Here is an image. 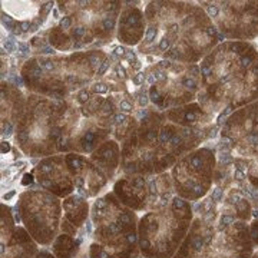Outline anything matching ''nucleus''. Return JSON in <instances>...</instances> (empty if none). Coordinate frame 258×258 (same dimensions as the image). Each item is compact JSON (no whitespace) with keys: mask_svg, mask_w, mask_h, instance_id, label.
Segmentation results:
<instances>
[{"mask_svg":"<svg viewBox=\"0 0 258 258\" xmlns=\"http://www.w3.org/2000/svg\"><path fill=\"white\" fill-rule=\"evenodd\" d=\"M146 32L138 52L143 56L195 63L218 40V32L199 7L183 2H148Z\"/></svg>","mask_w":258,"mask_h":258,"instance_id":"obj_1","label":"nucleus"},{"mask_svg":"<svg viewBox=\"0 0 258 258\" xmlns=\"http://www.w3.org/2000/svg\"><path fill=\"white\" fill-rule=\"evenodd\" d=\"M136 131L121 145L122 173L159 175L168 172L202 139L204 132L182 126L171 119L168 111L155 106L138 109Z\"/></svg>","mask_w":258,"mask_h":258,"instance_id":"obj_2","label":"nucleus"},{"mask_svg":"<svg viewBox=\"0 0 258 258\" xmlns=\"http://www.w3.org/2000/svg\"><path fill=\"white\" fill-rule=\"evenodd\" d=\"M105 76L96 78L64 101L62 139L59 153L90 155L108 139H112L113 118L118 109L109 99Z\"/></svg>","mask_w":258,"mask_h":258,"instance_id":"obj_3","label":"nucleus"},{"mask_svg":"<svg viewBox=\"0 0 258 258\" xmlns=\"http://www.w3.org/2000/svg\"><path fill=\"white\" fill-rule=\"evenodd\" d=\"M204 88L198 93L201 106L227 102L234 109L258 96V58L242 43H225L199 64Z\"/></svg>","mask_w":258,"mask_h":258,"instance_id":"obj_4","label":"nucleus"},{"mask_svg":"<svg viewBox=\"0 0 258 258\" xmlns=\"http://www.w3.org/2000/svg\"><path fill=\"white\" fill-rule=\"evenodd\" d=\"M59 20L48 29L56 52L96 50L116 38L123 2H56Z\"/></svg>","mask_w":258,"mask_h":258,"instance_id":"obj_5","label":"nucleus"},{"mask_svg":"<svg viewBox=\"0 0 258 258\" xmlns=\"http://www.w3.org/2000/svg\"><path fill=\"white\" fill-rule=\"evenodd\" d=\"M108 56L102 49L30 56L22 63L19 75L29 93L62 101L90 85Z\"/></svg>","mask_w":258,"mask_h":258,"instance_id":"obj_6","label":"nucleus"},{"mask_svg":"<svg viewBox=\"0 0 258 258\" xmlns=\"http://www.w3.org/2000/svg\"><path fill=\"white\" fill-rule=\"evenodd\" d=\"M89 258H143L138 242V215L109 191L90 205Z\"/></svg>","mask_w":258,"mask_h":258,"instance_id":"obj_7","label":"nucleus"},{"mask_svg":"<svg viewBox=\"0 0 258 258\" xmlns=\"http://www.w3.org/2000/svg\"><path fill=\"white\" fill-rule=\"evenodd\" d=\"M64 101L36 93L27 95V103L14 129V146L29 158H48L59 153Z\"/></svg>","mask_w":258,"mask_h":258,"instance_id":"obj_8","label":"nucleus"},{"mask_svg":"<svg viewBox=\"0 0 258 258\" xmlns=\"http://www.w3.org/2000/svg\"><path fill=\"white\" fill-rule=\"evenodd\" d=\"M192 207L175 197L165 207L143 212L138 221V242L143 258H173L187 238Z\"/></svg>","mask_w":258,"mask_h":258,"instance_id":"obj_9","label":"nucleus"},{"mask_svg":"<svg viewBox=\"0 0 258 258\" xmlns=\"http://www.w3.org/2000/svg\"><path fill=\"white\" fill-rule=\"evenodd\" d=\"M143 72L149 102L159 111L188 105L201 90V72L195 63L158 59Z\"/></svg>","mask_w":258,"mask_h":258,"instance_id":"obj_10","label":"nucleus"},{"mask_svg":"<svg viewBox=\"0 0 258 258\" xmlns=\"http://www.w3.org/2000/svg\"><path fill=\"white\" fill-rule=\"evenodd\" d=\"M13 209L19 214L27 232L42 247H50L60 234V222L63 217L62 201L40 187L30 188L19 194Z\"/></svg>","mask_w":258,"mask_h":258,"instance_id":"obj_11","label":"nucleus"},{"mask_svg":"<svg viewBox=\"0 0 258 258\" xmlns=\"http://www.w3.org/2000/svg\"><path fill=\"white\" fill-rule=\"evenodd\" d=\"M214 153L209 149H197L188 152L172 167L175 194L185 201H197L208 191L212 181Z\"/></svg>","mask_w":258,"mask_h":258,"instance_id":"obj_12","label":"nucleus"},{"mask_svg":"<svg viewBox=\"0 0 258 258\" xmlns=\"http://www.w3.org/2000/svg\"><path fill=\"white\" fill-rule=\"evenodd\" d=\"M32 173L42 189L53 194L60 199H64L76 191L75 175L69 168L64 153H56L40 159Z\"/></svg>","mask_w":258,"mask_h":258,"instance_id":"obj_13","label":"nucleus"},{"mask_svg":"<svg viewBox=\"0 0 258 258\" xmlns=\"http://www.w3.org/2000/svg\"><path fill=\"white\" fill-rule=\"evenodd\" d=\"M64 155H66L69 168L75 175V192L80 197L86 199L99 197L102 189H105L106 185L112 181L101 168L96 167L95 162L88 155L73 152L64 153Z\"/></svg>","mask_w":258,"mask_h":258,"instance_id":"obj_14","label":"nucleus"},{"mask_svg":"<svg viewBox=\"0 0 258 258\" xmlns=\"http://www.w3.org/2000/svg\"><path fill=\"white\" fill-rule=\"evenodd\" d=\"M112 192L125 207L135 212H146L149 204V182L146 175L122 173L113 182Z\"/></svg>","mask_w":258,"mask_h":258,"instance_id":"obj_15","label":"nucleus"},{"mask_svg":"<svg viewBox=\"0 0 258 258\" xmlns=\"http://www.w3.org/2000/svg\"><path fill=\"white\" fill-rule=\"evenodd\" d=\"M2 138L3 141L14 136V129L22 118L27 103V96L9 80H2Z\"/></svg>","mask_w":258,"mask_h":258,"instance_id":"obj_16","label":"nucleus"},{"mask_svg":"<svg viewBox=\"0 0 258 258\" xmlns=\"http://www.w3.org/2000/svg\"><path fill=\"white\" fill-rule=\"evenodd\" d=\"M141 2H126L128 6L122 7L121 16L116 27V39L122 46L133 48L142 42L146 32V19L145 13L141 9Z\"/></svg>","mask_w":258,"mask_h":258,"instance_id":"obj_17","label":"nucleus"},{"mask_svg":"<svg viewBox=\"0 0 258 258\" xmlns=\"http://www.w3.org/2000/svg\"><path fill=\"white\" fill-rule=\"evenodd\" d=\"M24 227L17 225L6 245H2V255L7 258H34L40 250Z\"/></svg>","mask_w":258,"mask_h":258,"instance_id":"obj_18","label":"nucleus"},{"mask_svg":"<svg viewBox=\"0 0 258 258\" xmlns=\"http://www.w3.org/2000/svg\"><path fill=\"white\" fill-rule=\"evenodd\" d=\"M89 158L111 179H113L118 169L121 168V143L116 142L115 139H108L95 152H92Z\"/></svg>","mask_w":258,"mask_h":258,"instance_id":"obj_19","label":"nucleus"},{"mask_svg":"<svg viewBox=\"0 0 258 258\" xmlns=\"http://www.w3.org/2000/svg\"><path fill=\"white\" fill-rule=\"evenodd\" d=\"M62 209H63V218L72 225H75L78 230L85 227V224L90 218V205L88 199L78 195L76 192L62 201Z\"/></svg>","mask_w":258,"mask_h":258,"instance_id":"obj_20","label":"nucleus"},{"mask_svg":"<svg viewBox=\"0 0 258 258\" xmlns=\"http://www.w3.org/2000/svg\"><path fill=\"white\" fill-rule=\"evenodd\" d=\"M86 240V228H80L78 237L69 234H60L56 237L53 244L50 245L52 254L56 258H75L80 252L82 247L85 244Z\"/></svg>","mask_w":258,"mask_h":258,"instance_id":"obj_21","label":"nucleus"},{"mask_svg":"<svg viewBox=\"0 0 258 258\" xmlns=\"http://www.w3.org/2000/svg\"><path fill=\"white\" fill-rule=\"evenodd\" d=\"M139 121L136 119L135 115H128V113L118 112L113 118V126H112V139L119 142L122 145L129 136L132 135L138 128Z\"/></svg>","mask_w":258,"mask_h":258,"instance_id":"obj_22","label":"nucleus"},{"mask_svg":"<svg viewBox=\"0 0 258 258\" xmlns=\"http://www.w3.org/2000/svg\"><path fill=\"white\" fill-rule=\"evenodd\" d=\"M29 44H30L32 56H53V54H58V52L54 50L49 43L48 29L40 30L38 34L32 36L29 39Z\"/></svg>","mask_w":258,"mask_h":258,"instance_id":"obj_23","label":"nucleus"},{"mask_svg":"<svg viewBox=\"0 0 258 258\" xmlns=\"http://www.w3.org/2000/svg\"><path fill=\"white\" fill-rule=\"evenodd\" d=\"M0 208H2V225H0L2 235H0V242H2V245H6L17 225H16L14 215L12 212V208L6 204H2Z\"/></svg>","mask_w":258,"mask_h":258,"instance_id":"obj_24","label":"nucleus"},{"mask_svg":"<svg viewBox=\"0 0 258 258\" xmlns=\"http://www.w3.org/2000/svg\"><path fill=\"white\" fill-rule=\"evenodd\" d=\"M34 177H33V173H24L23 175V179H22V185L23 187H27V185H32V183L34 182Z\"/></svg>","mask_w":258,"mask_h":258,"instance_id":"obj_25","label":"nucleus"},{"mask_svg":"<svg viewBox=\"0 0 258 258\" xmlns=\"http://www.w3.org/2000/svg\"><path fill=\"white\" fill-rule=\"evenodd\" d=\"M34 258H56L53 254H52V251H48V250H40V251L36 254V257Z\"/></svg>","mask_w":258,"mask_h":258,"instance_id":"obj_26","label":"nucleus"},{"mask_svg":"<svg viewBox=\"0 0 258 258\" xmlns=\"http://www.w3.org/2000/svg\"><path fill=\"white\" fill-rule=\"evenodd\" d=\"M251 238H252V241L255 242V244H258V221L255 222V225H252L251 228Z\"/></svg>","mask_w":258,"mask_h":258,"instance_id":"obj_27","label":"nucleus"},{"mask_svg":"<svg viewBox=\"0 0 258 258\" xmlns=\"http://www.w3.org/2000/svg\"><path fill=\"white\" fill-rule=\"evenodd\" d=\"M12 149H13V148H12L10 143L7 142V141H2V153H3V155H6L7 152H10Z\"/></svg>","mask_w":258,"mask_h":258,"instance_id":"obj_28","label":"nucleus"},{"mask_svg":"<svg viewBox=\"0 0 258 258\" xmlns=\"http://www.w3.org/2000/svg\"><path fill=\"white\" fill-rule=\"evenodd\" d=\"M16 194H17V191H16V189L10 191V192H9V194H4V195H3V199H4V201H9L12 197H14Z\"/></svg>","mask_w":258,"mask_h":258,"instance_id":"obj_29","label":"nucleus"},{"mask_svg":"<svg viewBox=\"0 0 258 258\" xmlns=\"http://www.w3.org/2000/svg\"><path fill=\"white\" fill-rule=\"evenodd\" d=\"M2 258H7V257H4V255H2Z\"/></svg>","mask_w":258,"mask_h":258,"instance_id":"obj_30","label":"nucleus"},{"mask_svg":"<svg viewBox=\"0 0 258 258\" xmlns=\"http://www.w3.org/2000/svg\"><path fill=\"white\" fill-rule=\"evenodd\" d=\"M254 258H258V255H257V257H254Z\"/></svg>","mask_w":258,"mask_h":258,"instance_id":"obj_31","label":"nucleus"}]
</instances>
